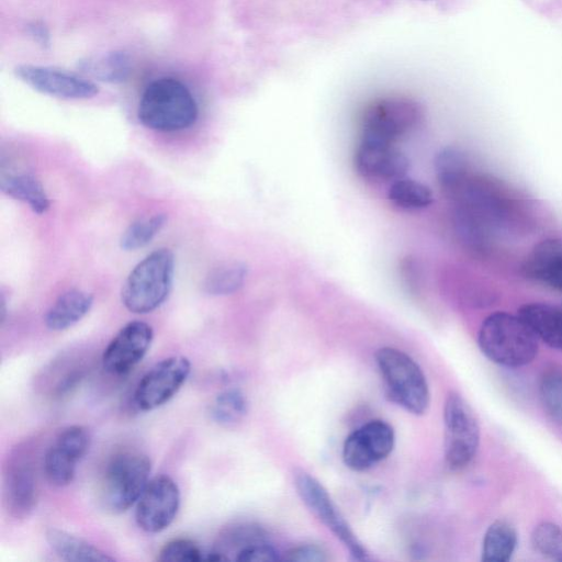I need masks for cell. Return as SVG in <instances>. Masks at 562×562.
I'll list each match as a JSON object with an SVG mask.
<instances>
[{
	"label": "cell",
	"mask_w": 562,
	"mask_h": 562,
	"mask_svg": "<svg viewBox=\"0 0 562 562\" xmlns=\"http://www.w3.org/2000/svg\"><path fill=\"white\" fill-rule=\"evenodd\" d=\"M247 267L241 262H225L213 268L203 288L210 295H228L238 291L246 279Z\"/></svg>",
	"instance_id": "603a6c76"
},
{
	"label": "cell",
	"mask_w": 562,
	"mask_h": 562,
	"mask_svg": "<svg viewBox=\"0 0 562 562\" xmlns=\"http://www.w3.org/2000/svg\"><path fill=\"white\" fill-rule=\"evenodd\" d=\"M15 75L34 90L56 98L89 99L99 92L93 82L50 67L21 65Z\"/></svg>",
	"instance_id": "5bb4252c"
},
{
	"label": "cell",
	"mask_w": 562,
	"mask_h": 562,
	"mask_svg": "<svg viewBox=\"0 0 562 562\" xmlns=\"http://www.w3.org/2000/svg\"><path fill=\"white\" fill-rule=\"evenodd\" d=\"M81 69L98 80L120 83L127 79L131 72V61L124 52H109L88 58L80 65Z\"/></svg>",
	"instance_id": "7402d4cb"
},
{
	"label": "cell",
	"mask_w": 562,
	"mask_h": 562,
	"mask_svg": "<svg viewBox=\"0 0 562 562\" xmlns=\"http://www.w3.org/2000/svg\"><path fill=\"white\" fill-rule=\"evenodd\" d=\"M521 271L527 279L562 292V238H548L535 245Z\"/></svg>",
	"instance_id": "2e32d148"
},
{
	"label": "cell",
	"mask_w": 562,
	"mask_h": 562,
	"mask_svg": "<svg viewBox=\"0 0 562 562\" xmlns=\"http://www.w3.org/2000/svg\"><path fill=\"white\" fill-rule=\"evenodd\" d=\"M517 546V532L505 520H495L485 531L482 543V560L485 562L508 561Z\"/></svg>",
	"instance_id": "44dd1931"
},
{
	"label": "cell",
	"mask_w": 562,
	"mask_h": 562,
	"mask_svg": "<svg viewBox=\"0 0 562 562\" xmlns=\"http://www.w3.org/2000/svg\"><path fill=\"white\" fill-rule=\"evenodd\" d=\"M4 502L9 514L23 519L37 504L36 452L30 441L19 443L8 456L3 476Z\"/></svg>",
	"instance_id": "52a82bcc"
},
{
	"label": "cell",
	"mask_w": 562,
	"mask_h": 562,
	"mask_svg": "<svg viewBox=\"0 0 562 562\" xmlns=\"http://www.w3.org/2000/svg\"><path fill=\"white\" fill-rule=\"evenodd\" d=\"M30 33L41 44H48L49 34L47 29L41 23H33L30 25Z\"/></svg>",
	"instance_id": "e575fe53"
},
{
	"label": "cell",
	"mask_w": 562,
	"mask_h": 562,
	"mask_svg": "<svg viewBox=\"0 0 562 562\" xmlns=\"http://www.w3.org/2000/svg\"><path fill=\"white\" fill-rule=\"evenodd\" d=\"M436 171L438 181L443 189L450 187L454 181L468 172L464 156L454 148H446L436 157Z\"/></svg>",
	"instance_id": "1f68e13d"
},
{
	"label": "cell",
	"mask_w": 562,
	"mask_h": 562,
	"mask_svg": "<svg viewBox=\"0 0 562 562\" xmlns=\"http://www.w3.org/2000/svg\"><path fill=\"white\" fill-rule=\"evenodd\" d=\"M157 560L160 562H215L220 557L212 550L202 549L190 539L178 538L167 542L159 551Z\"/></svg>",
	"instance_id": "d4e9b609"
},
{
	"label": "cell",
	"mask_w": 562,
	"mask_h": 562,
	"mask_svg": "<svg viewBox=\"0 0 562 562\" xmlns=\"http://www.w3.org/2000/svg\"><path fill=\"white\" fill-rule=\"evenodd\" d=\"M198 104L179 80L160 78L149 83L139 101L138 119L143 125L160 132L181 131L198 119Z\"/></svg>",
	"instance_id": "7a4b0ae2"
},
{
	"label": "cell",
	"mask_w": 562,
	"mask_h": 562,
	"mask_svg": "<svg viewBox=\"0 0 562 562\" xmlns=\"http://www.w3.org/2000/svg\"><path fill=\"white\" fill-rule=\"evenodd\" d=\"M282 560L299 562H323L327 560L326 552L315 544H300L289 549Z\"/></svg>",
	"instance_id": "836d02e7"
},
{
	"label": "cell",
	"mask_w": 562,
	"mask_h": 562,
	"mask_svg": "<svg viewBox=\"0 0 562 562\" xmlns=\"http://www.w3.org/2000/svg\"><path fill=\"white\" fill-rule=\"evenodd\" d=\"M247 412V402L238 389L221 392L211 407L212 418L222 426L237 424Z\"/></svg>",
	"instance_id": "4316f807"
},
{
	"label": "cell",
	"mask_w": 562,
	"mask_h": 562,
	"mask_svg": "<svg viewBox=\"0 0 562 562\" xmlns=\"http://www.w3.org/2000/svg\"><path fill=\"white\" fill-rule=\"evenodd\" d=\"M173 274L175 257L171 250H154L126 278L121 292L123 305L135 314L155 311L169 296Z\"/></svg>",
	"instance_id": "3957f363"
},
{
	"label": "cell",
	"mask_w": 562,
	"mask_h": 562,
	"mask_svg": "<svg viewBox=\"0 0 562 562\" xmlns=\"http://www.w3.org/2000/svg\"><path fill=\"white\" fill-rule=\"evenodd\" d=\"M353 165L357 172L369 180L391 181L403 178L408 171L407 157L393 144L360 139Z\"/></svg>",
	"instance_id": "9a60e30c"
},
{
	"label": "cell",
	"mask_w": 562,
	"mask_h": 562,
	"mask_svg": "<svg viewBox=\"0 0 562 562\" xmlns=\"http://www.w3.org/2000/svg\"><path fill=\"white\" fill-rule=\"evenodd\" d=\"M151 463L138 451H122L114 454L105 465L101 502L113 514L126 512L137 503L149 482Z\"/></svg>",
	"instance_id": "5b68a950"
},
{
	"label": "cell",
	"mask_w": 562,
	"mask_h": 562,
	"mask_svg": "<svg viewBox=\"0 0 562 562\" xmlns=\"http://www.w3.org/2000/svg\"><path fill=\"white\" fill-rule=\"evenodd\" d=\"M518 315L538 339L548 346L562 350V307L546 303L522 305Z\"/></svg>",
	"instance_id": "e0dca14e"
},
{
	"label": "cell",
	"mask_w": 562,
	"mask_h": 562,
	"mask_svg": "<svg viewBox=\"0 0 562 562\" xmlns=\"http://www.w3.org/2000/svg\"><path fill=\"white\" fill-rule=\"evenodd\" d=\"M179 507V486L170 476L159 474L149 480L138 498L135 520L142 530L157 533L172 524Z\"/></svg>",
	"instance_id": "8fae6325"
},
{
	"label": "cell",
	"mask_w": 562,
	"mask_h": 562,
	"mask_svg": "<svg viewBox=\"0 0 562 562\" xmlns=\"http://www.w3.org/2000/svg\"><path fill=\"white\" fill-rule=\"evenodd\" d=\"M0 187L4 194L26 203L36 214L46 213L50 206L43 184L32 173L2 176Z\"/></svg>",
	"instance_id": "ffe728a7"
},
{
	"label": "cell",
	"mask_w": 562,
	"mask_h": 562,
	"mask_svg": "<svg viewBox=\"0 0 562 562\" xmlns=\"http://www.w3.org/2000/svg\"><path fill=\"white\" fill-rule=\"evenodd\" d=\"M389 200L405 210H420L429 206L432 201L431 190L424 183L413 179L395 180L387 190Z\"/></svg>",
	"instance_id": "cb8c5ba5"
},
{
	"label": "cell",
	"mask_w": 562,
	"mask_h": 562,
	"mask_svg": "<svg viewBox=\"0 0 562 562\" xmlns=\"http://www.w3.org/2000/svg\"><path fill=\"white\" fill-rule=\"evenodd\" d=\"M77 463L71 456L52 443L43 458V471L50 484L66 486L75 479Z\"/></svg>",
	"instance_id": "484cf974"
},
{
	"label": "cell",
	"mask_w": 562,
	"mask_h": 562,
	"mask_svg": "<svg viewBox=\"0 0 562 562\" xmlns=\"http://www.w3.org/2000/svg\"><path fill=\"white\" fill-rule=\"evenodd\" d=\"M395 435L384 420L373 419L352 431L345 440L342 460L357 472L366 471L385 459L393 450Z\"/></svg>",
	"instance_id": "7c38bea8"
},
{
	"label": "cell",
	"mask_w": 562,
	"mask_h": 562,
	"mask_svg": "<svg viewBox=\"0 0 562 562\" xmlns=\"http://www.w3.org/2000/svg\"><path fill=\"white\" fill-rule=\"evenodd\" d=\"M477 344L491 361L507 368L531 362L538 352V338L519 315L495 312L481 324Z\"/></svg>",
	"instance_id": "6da1fadb"
},
{
	"label": "cell",
	"mask_w": 562,
	"mask_h": 562,
	"mask_svg": "<svg viewBox=\"0 0 562 562\" xmlns=\"http://www.w3.org/2000/svg\"><path fill=\"white\" fill-rule=\"evenodd\" d=\"M92 304V294L81 290L67 291L47 311L45 325L54 331L65 330L82 319Z\"/></svg>",
	"instance_id": "ac0fdd59"
},
{
	"label": "cell",
	"mask_w": 562,
	"mask_h": 562,
	"mask_svg": "<svg viewBox=\"0 0 562 562\" xmlns=\"http://www.w3.org/2000/svg\"><path fill=\"white\" fill-rule=\"evenodd\" d=\"M166 222L165 214H156L134 222L123 233L120 240L121 248L126 251L143 248L161 231Z\"/></svg>",
	"instance_id": "83f0119b"
},
{
	"label": "cell",
	"mask_w": 562,
	"mask_h": 562,
	"mask_svg": "<svg viewBox=\"0 0 562 562\" xmlns=\"http://www.w3.org/2000/svg\"><path fill=\"white\" fill-rule=\"evenodd\" d=\"M279 552L268 540L251 544L237 553L234 560L240 562H266L280 560Z\"/></svg>",
	"instance_id": "d6a6232c"
},
{
	"label": "cell",
	"mask_w": 562,
	"mask_h": 562,
	"mask_svg": "<svg viewBox=\"0 0 562 562\" xmlns=\"http://www.w3.org/2000/svg\"><path fill=\"white\" fill-rule=\"evenodd\" d=\"M191 372V363L183 356H172L153 366L139 380L134 392V404L143 412L154 411L181 389Z\"/></svg>",
	"instance_id": "30bf717a"
},
{
	"label": "cell",
	"mask_w": 562,
	"mask_h": 562,
	"mask_svg": "<svg viewBox=\"0 0 562 562\" xmlns=\"http://www.w3.org/2000/svg\"><path fill=\"white\" fill-rule=\"evenodd\" d=\"M153 338L149 324L142 321L127 323L104 349L103 369L114 375L128 373L145 357Z\"/></svg>",
	"instance_id": "4fadbf2b"
},
{
	"label": "cell",
	"mask_w": 562,
	"mask_h": 562,
	"mask_svg": "<svg viewBox=\"0 0 562 562\" xmlns=\"http://www.w3.org/2000/svg\"><path fill=\"white\" fill-rule=\"evenodd\" d=\"M294 485L306 507L340 540L352 558L359 561L367 560L366 548L322 483L311 474L299 471L294 475Z\"/></svg>",
	"instance_id": "9c48e42d"
},
{
	"label": "cell",
	"mask_w": 562,
	"mask_h": 562,
	"mask_svg": "<svg viewBox=\"0 0 562 562\" xmlns=\"http://www.w3.org/2000/svg\"><path fill=\"white\" fill-rule=\"evenodd\" d=\"M422 119V109L415 101L391 97L373 101L361 119V139L394 144L412 131Z\"/></svg>",
	"instance_id": "ba28073f"
},
{
	"label": "cell",
	"mask_w": 562,
	"mask_h": 562,
	"mask_svg": "<svg viewBox=\"0 0 562 562\" xmlns=\"http://www.w3.org/2000/svg\"><path fill=\"white\" fill-rule=\"evenodd\" d=\"M53 443L79 462L89 451L91 435L87 427L71 425L60 430Z\"/></svg>",
	"instance_id": "4dcf8cb0"
},
{
	"label": "cell",
	"mask_w": 562,
	"mask_h": 562,
	"mask_svg": "<svg viewBox=\"0 0 562 562\" xmlns=\"http://www.w3.org/2000/svg\"><path fill=\"white\" fill-rule=\"evenodd\" d=\"M445 461L452 471L464 469L473 460L480 443V426L465 400L450 392L443 405Z\"/></svg>",
	"instance_id": "8992f818"
},
{
	"label": "cell",
	"mask_w": 562,
	"mask_h": 562,
	"mask_svg": "<svg viewBox=\"0 0 562 562\" xmlns=\"http://www.w3.org/2000/svg\"><path fill=\"white\" fill-rule=\"evenodd\" d=\"M531 544L539 554L562 561V529L550 521L540 522L531 532Z\"/></svg>",
	"instance_id": "f546056e"
},
{
	"label": "cell",
	"mask_w": 562,
	"mask_h": 562,
	"mask_svg": "<svg viewBox=\"0 0 562 562\" xmlns=\"http://www.w3.org/2000/svg\"><path fill=\"white\" fill-rule=\"evenodd\" d=\"M541 403L547 414L562 425V370L550 368L543 371L539 382Z\"/></svg>",
	"instance_id": "f1b7e54d"
},
{
	"label": "cell",
	"mask_w": 562,
	"mask_h": 562,
	"mask_svg": "<svg viewBox=\"0 0 562 562\" xmlns=\"http://www.w3.org/2000/svg\"><path fill=\"white\" fill-rule=\"evenodd\" d=\"M46 540L52 550L65 561L109 562L114 560V558L110 557L90 542L65 530L49 528L46 531Z\"/></svg>",
	"instance_id": "d6986e66"
},
{
	"label": "cell",
	"mask_w": 562,
	"mask_h": 562,
	"mask_svg": "<svg viewBox=\"0 0 562 562\" xmlns=\"http://www.w3.org/2000/svg\"><path fill=\"white\" fill-rule=\"evenodd\" d=\"M375 361L390 398L414 415L425 414L430 392L415 360L402 350L383 347L375 352Z\"/></svg>",
	"instance_id": "277c9868"
}]
</instances>
